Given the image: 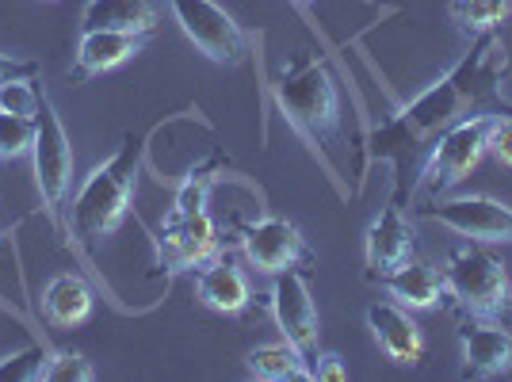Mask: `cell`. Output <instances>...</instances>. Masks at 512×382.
<instances>
[{"mask_svg":"<svg viewBox=\"0 0 512 382\" xmlns=\"http://www.w3.org/2000/svg\"><path fill=\"white\" fill-rule=\"evenodd\" d=\"M146 46V35H127V31H85L81 43H77V58H73V69L69 77L77 85H85L88 77H100V73H111L123 62H130L134 54H142Z\"/></svg>","mask_w":512,"mask_h":382,"instance_id":"obj_15","label":"cell"},{"mask_svg":"<svg viewBox=\"0 0 512 382\" xmlns=\"http://www.w3.org/2000/svg\"><path fill=\"white\" fill-rule=\"evenodd\" d=\"M96 367L81 352H43L39 382H92Z\"/></svg>","mask_w":512,"mask_h":382,"instance_id":"obj_23","label":"cell"},{"mask_svg":"<svg viewBox=\"0 0 512 382\" xmlns=\"http://www.w3.org/2000/svg\"><path fill=\"white\" fill-rule=\"evenodd\" d=\"M490 119L493 115H467L459 119L455 127H448L432 149H428V161L421 169V188L428 195H444L455 184H463L470 172L478 169L482 153H486V134H490Z\"/></svg>","mask_w":512,"mask_h":382,"instance_id":"obj_6","label":"cell"},{"mask_svg":"<svg viewBox=\"0 0 512 382\" xmlns=\"http://www.w3.org/2000/svg\"><path fill=\"white\" fill-rule=\"evenodd\" d=\"M195 295L203 306H211L218 314H241L253 302V287H249V276L237 268L234 260L214 256L195 272Z\"/></svg>","mask_w":512,"mask_h":382,"instance_id":"obj_16","label":"cell"},{"mask_svg":"<svg viewBox=\"0 0 512 382\" xmlns=\"http://www.w3.org/2000/svg\"><path fill=\"white\" fill-rule=\"evenodd\" d=\"M31 161H35V188L43 199L46 222L65 234V245L77 249L73 222H69V195H73V146L65 134L62 119L54 111V100L39 92V111H35V142H31Z\"/></svg>","mask_w":512,"mask_h":382,"instance_id":"obj_4","label":"cell"},{"mask_svg":"<svg viewBox=\"0 0 512 382\" xmlns=\"http://www.w3.org/2000/svg\"><path fill=\"white\" fill-rule=\"evenodd\" d=\"M172 16L180 23V31L188 35V43L207 54L214 65H241L249 54V39L237 27V20L218 8L214 0H169Z\"/></svg>","mask_w":512,"mask_h":382,"instance_id":"obj_7","label":"cell"},{"mask_svg":"<svg viewBox=\"0 0 512 382\" xmlns=\"http://www.w3.org/2000/svg\"><path fill=\"white\" fill-rule=\"evenodd\" d=\"M459 344H463L467 375L474 379H497L512 367V333L493 318L467 321L459 329Z\"/></svg>","mask_w":512,"mask_h":382,"instance_id":"obj_13","label":"cell"},{"mask_svg":"<svg viewBox=\"0 0 512 382\" xmlns=\"http://www.w3.org/2000/svg\"><path fill=\"white\" fill-rule=\"evenodd\" d=\"M43 73V65L35 62V58H12V54H0V88L12 85V81H31V77H39Z\"/></svg>","mask_w":512,"mask_h":382,"instance_id":"obj_28","label":"cell"},{"mask_svg":"<svg viewBox=\"0 0 512 382\" xmlns=\"http://www.w3.org/2000/svg\"><path fill=\"white\" fill-rule=\"evenodd\" d=\"M386 283V295L394 298L398 306H406V310H436L444 295H448V287H444V276L436 272V268H428L421 260H402L394 272H386L383 276Z\"/></svg>","mask_w":512,"mask_h":382,"instance_id":"obj_18","label":"cell"},{"mask_svg":"<svg viewBox=\"0 0 512 382\" xmlns=\"http://www.w3.org/2000/svg\"><path fill=\"white\" fill-rule=\"evenodd\" d=\"M367 329H371L375 344L386 352V360L417 363L425 356L421 325L409 318V310L398 302H371L367 306Z\"/></svg>","mask_w":512,"mask_h":382,"instance_id":"obj_14","label":"cell"},{"mask_svg":"<svg viewBox=\"0 0 512 382\" xmlns=\"http://www.w3.org/2000/svg\"><path fill=\"white\" fill-rule=\"evenodd\" d=\"M363 253H367V272L371 276H386L394 272L402 260L413 256V226L402 214V203H386L383 214L367 226V241H363Z\"/></svg>","mask_w":512,"mask_h":382,"instance_id":"obj_12","label":"cell"},{"mask_svg":"<svg viewBox=\"0 0 512 382\" xmlns=\"http://www.w3.org/2000/svg\"><path fill=\"white\" fill-rule=\"evenodd\" d=\"M272 318H276L279 333L299 348L306 360H318V306L310 295V283L302 272H279L272 283Z\"/></svg>","mask_w":512,"mask_h":382,"instance_id":"obj_11","label":"cell"},{"mask_svg":"<svg viewBox=\"0 0 512 382\" xmlns=\"http://www.w3.org/2000/svg\"><path fill=\"white\" fill-rule=\"evenodd\" d=\"M486 153H493L501 165L512 169V115H493L486 134Z\"/></svg>","mask_w":512,"mask_h":382,"instance_id":"obj_27","label":"cell"},{"mask_svg":"<svg viewBox=\"0 0 512 382\" xmlns=\"http://www.w3.org/2000/svg\"><path fill=\"white\" fill-rule=\"evenodd\" d=\"M142 153L146 142L127 134L123 146L107 157L104 165L85 176V184L77 191V199L69 203V222H73V237H77V253L88 260V245L100 237L115 234L123 226L130 211V195L142 172Z\"/></svg>","mask_w":512,"mask_h":382,"instance_id":"obj_2","label":"cell"},{"mask_svg":"<svg viewBox=\"0 0 512 382\" xmlns=\"http://www.w3.org/2000/svg\"><path fill=\"white\" fill-rule=\"evenodd\" d=\"M314 379L318 382H344L348 379V367L341 363V356H318V363H314Z\"/></svg>","mask_w":512,"mask_h":382,"instance_id":"obj_29","label":"cell"},{"mask_svg":"<svg viewBox=\"0 0 512 382\" xmlns=\"http://www.w3.org/2000/svg\"><path fill=\"white\" fill-rule=\"evenodd\" d=\"M39 367H43V348H20V352H8L0 360V382H39Z\"/></svg>","mask_w":512,"mask_h":382,"instance_id":"obj_26","label":"cell"},{"mask_svg":"<svg viewBox=\"0 0 512 382\" xmlns=\"http://www.w3.org/2000/svg\"><path fill=\"white\" fill-rule=\"evenodd\" d=\"M276 104L283 119L310 142L314 153H325L341 134V85L321 58H295L276 77Z\"/></svg>","mask_w":512,"mask_h":382,"instance_id":"obj_3","label":"cell"},{"mask_svg":"<svg viewBox=\"0 0 512 382\" xmlns=\"http://www.w3.org/2000/svg\"><path fill=\"white\" fill-rule=\"evenodd\" d=\"M237 237H241L245 260L253 264L256 272H264V276H279V272H291V268L314 260L306 237L299 234V226L287 222V218H276V214L241 222V226H237Z\"/></svg>","mask_w":512,"mask_h":382,"instance_id":"obj_8","label":"cell"},{"mask_svg":"<svg viewBox=\"0 0 512 382\" xmlns=\"http://www.w3.org/2000/svg\"><path fill=\"white\" fill-rule=\"evenodd\" d=\"M39 77H31V81H12V85L0 88V107L4 111H12V115H27V119H35V111H39Z\"/></svg>","mask_w":512,"mask_h":382,"instance_id":"obj_25","label":"cell"},{"mask_svg":"<svg viewBox=\"0 0 512 382\" xmlns=\"http://www.w3.org/2000/svg\"><path fill=\"white\" fill-rule=\"evenodd\" d=\"M161 20L157 0H88L81 12L85 31H127V35H150Z\"/></svg>","mask_w":512,"mask_h":382,"instance_id":"obj_17","label":"cell"},{"mask_svg":"<svg viewBox=\"0 0 512 382\" xmlns=\"http://www.w3.org/2000/svg\"><path fill=\"white\" fill-rule=\"evenodd\" d=\"M153 249H157V264L176 276V272L203 268L207 260H214L218 249H222V237H218V226H214L211 214L199 211L188 214V218H161Z\"/></svg>","mask_w":512,"mask_h":382,"instance_id":"obj_10","label":"cell"},{"mask_svg":"<svg viewBox=\"0 0 512 382\" xmlns=\"http://www.w3.org/2000/svg\"><path fill=\"white\" fill-rule=\"evenodd\" d=\"M425 218L440 222L451 234L482 241V245H512V207L490 195H463V199H436L428 203Z\"/></svg>","mask_w":512,"mask_h":382,"instance_id":"obj_9","label":"cell"},{"mask_svg":"<svg viewBox=\"0 0 512 382\" xmlns=\"http://www.w3.org/2000/svg\"><path fill=\"white\" fill-rule=\"evenodd\" d=\"M92 283L85 276H77V272H62V276H54L46 283L43 291V314L50 325H58V329H73V325H85L92 318Z\"/></svg>","mask_w":512,"mask_h":382,"instance_id":"obj_19","label":"cell"},{"mask_svg":"<svg viewBox=\"0 0 512 382\" xmlns=\"http://www.w3.org/2000/svg\"><path fill=\"white\" fill-rule=\"evenodd\" d=\"M245 367H249V375H256V379H272V382L314 379V363L306 360L287 337L276 340V344H256L253 352L245 356Z\"/></svg>","mask_w":512,"mask_h":382,"instance_id":"obj_20","label":"cell"},{"mask_svg":"<svg viewBox=\"0 0 512 382\" xmlns=\"http://www.w3.org/2000/svg\"><path fill=\"white\" fill-rule=\"evenodd\" d=\"M222 169V157L214 153L207 165H195L188 172V180L180 184L176 191V199H172V211L165 218H188V214H199L207 211V195H211V184H214V172Z\"/></svg>","mask_w":512,"mask_h":382,"instance_id":"obj_21","label":"cell"},{"mask_svg":"<svg viewBox=\"0 0 512 382\" xmlns=\"http://www.w3.org/2000/svg\"><path fill=\"white\" fill-rule=\"evenodd\" d=\"M505 77V46L493 39L490 31L474 43L467 62H459L448 77L428 85L413 104H406L390 123L371 134V153L383 161H406L413 149L436 142L448 127L467 119L470 107L482 96L497 92Z\"/></svg>","mask_w":512,"mask_h":382,"instance_id":"obj_1","label":"cell"},{"mask_svg":"<svg viewBox=\"0 0 512 382\" xmlns=\"http://www.w3.org/2000/svg\"><path fill=\"white\" fill-rule=\"evenodd\" d=\"M512 0H451V16L470 35H486L501 20H509Z\"/></svg>","mask_w":512,"mask_h":382,"instance_id":"obj_22","label":"cell"},{"mask_svg":"<svg viewBox=\"0 0 512 382\" xmlns=\"http://www.w3.org/2000/svg\"><path fill=\"white\" fill-rule=\"evenodd\" d=\"M444 287L448 295L467 310L470 318H501L509 310L512 298V283L505 264L478 245H455L444 260Z\"/></svg>","mask_w":512,"mask_h":382,"instance_id":"obj_5","label":"cell"},{"mask_svg":"<svg viewBox=\"0 0 512 382\" xmlns=\"http://www.w3.org/2000/svg\"><path fill=\"white\" fill-rule=\"evenodd\" d=\"M31 142H35V119L0 107V161H16L23 153H31Z\"/></svg>","mask_w":512,"mask_h":382,"instance_id":"obj_24","label":"cell"}]
</instances>
